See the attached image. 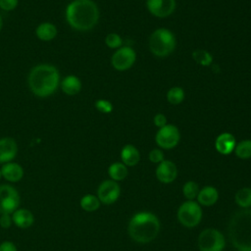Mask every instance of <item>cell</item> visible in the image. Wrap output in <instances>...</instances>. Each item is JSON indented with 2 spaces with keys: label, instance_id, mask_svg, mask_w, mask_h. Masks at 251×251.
<instances>
[{
  "label": "cell",
  "instance_id": "obj_1",
  "mask_svg": "<svg viewBox=\"0 0 251 251\" xmlns=\"http://www.w3.org/2000/svg\"><path fill=\"white\" fill-rule=\"evenodd\" d=\"M66 20L75 30H90L98 23V7L92 0H73L66 8Z\"/></svg>",
  "mask_w": 251,
  "mask_h": 251
},
{
  "label": "cell",
  "instance_id": "obj_2",
  "mask_svg": "<svg viewBox=\"0 0 251 251\" xmlns=\"http://www.w3.org/2000/svg\"><path fill=\"white\" fill-rule=\"evenodd\" d=\"M30 91L37 97L52 95L59 86L60 74L56 67L49 64H39L33 67L27 77Z\"/></svg>",
  "mask_w": 251,
  "mask_h": 251
},
{
  "label": "cell",
  "instance_id": "obj_3",
  "mask_svg": "<svg viewBox=\"0 0 251 251\" xmlns=\"http://www.w3.org/2000/svg\"><path fill=\"white\" fill-rule=\"evenodd\" d=\"M227 233L236 251H251V208L237 211L231 216Z\"/></svg>",
  "mask_w": 251,
  "mask_h": 251
},
{
  "label": "cell",
  "instance_id": "obj_4",
  "mask_svg": "<svg viewBox=\"0 0 251 251\" xmlns=\"http://www.w3.org/2000/svg\"><path fill=\"white\" fill-rule=\"evenodd\" d=\"M161 228L156 215L150 212H140L132 216L128 222L127 232L132 240L145 244L154 240Z\"/></svg>",
  "mask_w": 251,
  "mask_h": 251
},
{
  "label": "cell",
  "instance_id": "obj_5",
  "mask_svg": "<svg viewBox=\"0 0 251 251\" xmlns=\"http://www.w3.org/2000/svg\"><path fill=\"white\" fill-rule=\"evenodd\" d=\"M176 45L175 34L168 28L156 29L149 38L150 51L157 57H166L173 53Z\"/></svg>",
  "mask_w": 251,
  "mask_h": 251
},
{
  "label": "cell",
  "instance_id": "obj_6",
  "mask_svg": "<svg viewBox=\"0 0 251 251\" xmlns=\"http://www.w3.org/2000/svg\"><path fill=\"white\" fill-rule=\"evenodd\" d=\"M177 220L185 227L191 228L198 226L202 220V208L194 200L183 202L177 210Z\"/></svg>",
  "mask_w": 251,
  "mask_h": 251
},
{
  "label": "cell",
  "instance_id": "obj_7",
  "mask_svg": "<svg viewBox=\"0 0 251 251\" xmlns=\"http://www.w3.org/2000/svg\"><path fill=\"white\" fill-rule=\"evenodd\" d=\"M197 244L200 251H223L226 246L223 233L214 227L203 229L199 233Z\"/></svg>",
  "mask_w": 251,
  "mask_h": 251
},
{
  "label": "cell",
  "instance_id": "obj_8",
  "mask_svg": "<svg viewBox=\"0 0 251 251\" xmlns=\"http://www.w3.org/2000/svg\"><path fill=\"white\" fill-rule=\"evenodd\" d=\"M21 203L19 191L11 184H0V214L15 212Z\"/></svg>",
  "mask_w": 251,
  "mask_h": 251
},
{
  "label": "cell",
  "instance_id": "obj_9",
  "mask_svg": "<svg viewBox=\"0 0 251 251\" xmlns=\"http://www.w3.org/2000/svg\"><path fill=\"white\" fill-rule=\"evenodd\" d=\"M180 139L178 128L174 125H166L159 128L156 133L155 141L162 149H173L176 147Z\"/></svg>",
  "mask_w": 251,
  "mask_h": 251
},
{
  "label": "cell",
  "instance_id": "obj_10",
  "mask_svg": "<svg viewBox=\"0 0 251 251\" xmlns=\"http://www.w3.org/2000/svg\"><path fill=\"white\" fill-rule=\"evenodd\" d=\"M121 195V187L119 183L112 179L103 180L97 188V197L101 204L111 205L115 203Z\"/></svg>",
  "mask_w": 251,
  "mask_h": 251
},
{
  "label": "cell",
  "instance_id": "obj_11",
  "mask_svg": "<svg viewBox=\"0 0 251 251\" xmlns=\"http://www.w3.org/2000/svg\"><path fill=\"white\" fill-rule=\"evenodd\" d=\"M136 59L135 51L128 46L120 47L112 56L111 63L118 71H126L132 67Z\"/></svg>",
  "mask_w": 251,
  "mask_h": 251
},
{
  "label": "cell",
  "instance_id": "obj_12",
  "mask_svg": "<svg viewBox=\"0 0 251 251\" xmlns=\"http://www.w3.org/2000/svg\"><path fill=\"white\" fill-rule=\"evenodd\" d=\"M148 11L157 18H166L176 9V0H147Z\"/></svg>",
  "mask_w": 251,
  "mask_h": 251
},
{
  "label": "cell",
  "instance_id": "obj_13",
  "mask_svg": "<svg viewBox=\"0 0 251 251\" xmlns=\"http://www.w3.org/2000/svg\"><path fill=\"white\" fill-rule=\"evenodd\" d=\"M155 174L160 182L166 184L172 183L177 176V168L174 162L164 160L158 164Z\"/></svg>",
  "mask_w": 251,
  "mask_h": 251
},
{
  "label": "cell",
  "instance_id": "obj_14",
  "mask_svg": "<svg viewBox=\"0 0 251 251\" xmlns=\"http://www.w3.org/2000/svg\"><path fill=\"white\" fill-rule=\"evenodd\" d=\"M18 153V145L12 137L0 138V163L6 164L12 162Z\"/></svg>",
  "mask_w": 251,
  "mask_h": 251
},
{
  "label": "cell",
  "instance_id": "obj_15",
  "mask_svg": "<svg viewBox=\"0 0 251 251\" xmlns=\"http://www.w3.org/2000/svg\"><path fill=\"white\" fill-rule=\"evenodd\" d=\"M0 170L2 177L9 182H19L24 177L25 174L23 167L15 162L3 164Z\"/></svg>",
  "mask_w": 251,
  "mask_h": 251
},
{
  "label": "cell",
  "instance_id": "obj_16",
  "mask_svg": "<svg viewBox=\"0 0 251 251\" xmlns=\"http://www.w3.org/2000/svg\"><path fill=\"white\" fill-rule=\"evenodd\" d=\"M236 141L229 132H223L215 140V148L222 155H228L234 151Z\"/></svg>",
  "mask_w": 251,
  "mask_h": 251
},
{
  "label": "cell",
  "instance_id": "obj_17",
  "mask_svg": "<svg viewBox=\"0 0 251 251\" xmlns=\"http://www.w3.org/2000/svg\"><path fill=\"white\" fill-rule=\"evenodd\" d=\"M13 224L20 228H28L34 223V216L28 209L18 208L12 213Z\"/></svg>",
  "mask_w": 251,
  "mask_h": 251
},
{
  "label": "cell",
  "instance_id": "obj_18",
  "mask_svg": "<svg viewBox=\"0 0 251 251\" xmlns=\"http://www.w3.org/2000/svg\"><path fill=\"white\" fill-rule=\"evenodd\" d=\"M196 199H197V203L200 206L210 207L217 203L219 199V192L216 187L212 185H206L199 190V193Z\"/></svg>",
  "mask_w": 251,
  "mask_h": 251
},
{
  "label": "cell",
  "instance_id": "obj_19",
  "mask_svg": "<svg viewBox=\"0 0 251 251\" xmlns=\"http://www.w3.org/2000/svg\"><path fill=\"white\" fill-rule=\"evenodd\" d=\"M121 159L126 167H134L140 160V153L135 146L126 144L121 151Z\"/></svg>",
  "mask_w": 251,
  "mask_h": 251
},
{
  "label": "cell",
  "instance_id": "obj_20",
  "mask_svg": "<svg viewBox=\"0 0 251 251\" xmlns=\"http://www.w3.org/2000/svg\"><path fill=\"white\" fill-rule=\"evenodd\" d=\"M61 88L67 95H75L81 90V81L75 75H69L60 82Z\"/></svg>",
  "mask_w": 251,
  "mask_h": 251
},
{
  "label": "cell",
  "instance_id": "obj_21",
  "mask_svg": "<svg viewBox=\"0 0 251 251\" xmlns=\"http://www.w3.org/2000/svg\"><path fill=\"white\" fill-rule=\"evenodd\" d=\"M35 34L37 38L42 41H50L57 36V27L55 25L45 22L36 27Z\"/></svg>",
  "mask_w": 251,
  "mask_h": 251
},
{
  "label": "cell",
  "instance_id": "obj_22",
  "mask_svg": "<svg viewBox=\"0 0 251 251\" xmlns=\"http://www.w3.org/2000/svg\"><path fill=\"white\" fill-rule=\"evenodd\" d=\"M128 174L127 167L122 163V162H115L110 165L108 168V175L110 176V179L115 181H121L124 180Z\"/></svg>",
  "mask_w": 251,
  "mask_h": 251
},
{
  "label": "cell",
  "instance_id": "obj_23",
  "mask_svg": "<svg viewBox=\"0 0 251 251\" xmlns=\"http://www.w3.org/2000/svg\"><path fill=\"white\" fill-rule=\"evenodd\" d=\"M79 205L80 208L85 212H95L96 210L99 209L101 202L98 199L97 195L87 193L80 198Z\"/></svg>",
  "mask_w": 251,
  "mask_h": 251
},
{
  "label": "cell",
  "instance_id": "obj_24",
  "mask_svg": "<svg viewBox=\"0 0 251 251\" xmlns=\"http://www.w3.org/2000/svg\"><path fill=\"white\" fill-rule=\"evenodd\" d=\"M234 200L235 203L243 209L251 208V187L238 189L234 195Z\"/></svg>",
  "mask_w": 251,
  "mask_h": 251
},
{
  "label": "cell",
  "instance_id": "obj_25",
  "mask_svg": "<svg viewBox=\"0 0 251 251\" xmlns=\"http://www.w3.org/2000/svg\"><path fill=\"white\" fill-rule=\"evenodd\" d=\"M234 154L239 159L251 158V139H245L235 145Z\"/></svg>",
  "mask_w": 251,
  "mask_h": 251
},
{
  "label": "cell",
  "instance_id": "obj_26",
  "mask_svg": "<svg viewBox=\"0 0 251 251\" xmlns=\"http://www.w3.org/2000/svg\"><path fill=\"white\" fill-rule=\"evenodd\" d=\"M184 99V91L179 86H175L167 92V100L172 105H177Z\"/></svg>",
  "mask_w": 251,
  "mask_h": 251
},
{
  "label": "cell",
  "instance_id": "obj_27",
  "mask_svg": "<svg viewBox=\"0 0 251 251\" xmlns=\"http://www.w3.org/2000/svg\"><path fill=\"white\" fill-rule=\"evenodd\" d=\"M199 190H200L199 185L197 184V182H195L193 180L186 181L182 186V193L187 200L196 199V197L199 193Z\"/></svg>",
  "mask_w": 251,
  "mask_h": 251
},
{
  "label": "cell",
  "instance_id": "obj_28",
  "mask_svg": "<svg viewBox=\"0 0 251 251\" xmlns=\"http://www.w3.org/2000/svg\"><path fill=\"white\" fill-rule=\"evenodd\" d=\"M192 58L194 59V61L197 64H199L203 67H208L213 62L212 55L206 50H195L192 53Z\"/></svg>",
  "mask_w": 251,
  "mask_h": 251
},
{
  "label": "cell",
  "instance_id": "obj_29",
  "mask_svg": "<svg viewBox=\"0 0 251 251\" xmlns=\"http://www.w3.org/2000/svg\"><path fill=\"white\" fill-rule=\"evenodd\" d=\"M105 43L109 48L115 49V48H120L122 46L123 40L122 37L118 33H109L106 38H105Z\"/></svg>",
  "mask_w": 251,
  "mask_h": 251
},
{
  "label": "cell",
  "instance_id": "obj_30",
  "mask_svg": "<svg viewBox=\"0 0 251 251\" xmlns=\"http://www.w3.org/2000/svg\"><path fill=\"white\" fill-rule=\"evenodd\" d=\"M95 108L103 113V114H109L112 112L113 110V105L110 101L108 100H105V99H98L96 102H95Z\"/></svg>",
  "mask_w": 251,
  "mask_h": 251
},
{
  "label": "cell",
  "instance_id": "obj_31",
  "mask_svg": "<svg viewBox=\"0 0 251 251\" xmlns=\"http://www.w3.org/2000/svg\"><path fill=\"white\" fill-rule=\"evenodd\" d=\"M149 161L154 164H159L164 161V153L161 149H152L148 155Z\"/></svg>",
  "mask_w": 251,
  "mask_h": 251
},
{
  "label": "cell",
  "instance_id": "obj_32",
  "mask_svg": "<svg viewBox=\"0 0 251 251\" xmlns=\"http://www.w3.org/2000/svg\"><path fill=\"white\" fill-rule=\"evenodd\" d=\"M19 0H0V9L3 11H13L18 6Z\"/></svg>",
  "mask_w": 251,
  "mask_h": 251
},
{
  "label": "cell",
  "instance_id": "obj_33",
  "mask_svg": "<svg viewBox=\"0 0 251 251\" xmlns=\"http://www.w3.org/2000/svg\"><path fill=\"white\" fill-rule=\"evenodd\" d=\"M13 225L11 214H0V226L3 228H9Z\"/></svg>",
  "mask_w": 251,
  "mask_h": 251
},
{
  "label": "cell",
  "instance_id": "obj_34",
  "mask_svg": "<svg viewBox=\"0 0 251 251\" xmlns=\"http://www.w3.org/2000/svg\"><path fill=\"white\" fill-rule=\"evenodd\" d=\"M153 122L155 124L156 126H158L159 128L165 126L167 125V118L164 114H156L154 116V119H153Z\"/></svg>",
  "mask_w": 251,
  "mask_h": 251
},
{
  "label": "cell",
  "instance_id": "obj_35",
  "mask_svg": "<svg viewBox=\"0 0 251 251\" xmlns=\"http://www.w3.org/2000/svg\"><path fill=\"white\" fill-rule=\"evenodd\" d=\"M0 251H18V248L14 242L5 240L0 243Z\"/></svg>",
  "mask_w": 251,
  "mask_h": 251
},
{
  "label": "cell",
  "instance_id": "obj_36",
  "mask_svg": "<svg viewBox=\"0 0 251 251\" xmlns=\"http://www.w3.org/2000/svg\"><path fill=\"white\" fill-rule=\"evenodd\" d=\"M2 25H3V22H2V18L0 16V30L2 29Z\"/></svg>",
  "mask_w": 251,
  "mask_h": 251
},
{
  "label": "cell",
  "instance_id": "obj_37",
  "mask_svg": "<svg viewBox=\"0 0 251 251\" xmlns=\"http://www.w3.org/2000/svg\"><path fill=\"white\" fill-rule=\"evenodd\" d=\"M1 177H2V174H1V170H0V179H1Z\"/></svg>",
  "mask_w": 251,
  "mask_h": 251
}]
</instances>
